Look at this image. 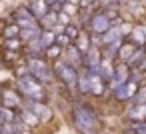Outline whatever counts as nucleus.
Wrapping results in <instances>:
<instances>
[{"label": "nucleus", "mask_w": 146, "mask_h": 134, "mask_svg": "<svg viewBox=\"0 0 146 134\" xmlns=\"http://www.w3.org/2000/svg\"><path fill=\"white\" fill-rule=\"evenodd\" d=\"M130 102H134V104H142V102H146V82L138 88V92H136V96L130 100Z\"/></svg>", "instance_id": "nucleus-29"}, {"label": "nucleus", "mask_w": 146, "mask_h": 134, "mask_svg": "<svg viewBox=\"0 0 146 134\" xmlns=\"http://www.w3.org/2000/svg\"><path fill=\"white\" fill-rule=\"evenodd\" d=\"M74 46L82 52V54H86L90 48H92V40H90V32L88 30H80V34H78V38L74 40Z\"/></svg>", "instance_id": "nucleus-21"}, {"label": "nucleus", "mask_w": 146, "mask_h": 134, "mask_svg": "<svg viewBox=\"0 0 146 134\" xmlns=\"http://www.w3.org/2000/svg\"><path fill=\"white\" fill-rule=\"evenodd\" d=\"M64 56V48H60L56 42L52 44V46H48L46 50H44V58L48 60V62H54V60H60Z\"/></svg>", "instance_id": "nucleus-23"}, {"label": "nucleus", "mask_w": 146, "mask_h": 134, "mask_svg": "<svg viewBox=\"0 0 146 134\" xmlns=\"http://www.w3.org/2000/svg\"><path fill=\"white\" fill-rule=\"evenodd\" d=\"M138 46L130 40V38H124L122 42H120V46H118V54H116V62H128L130 58H132V54H134V50H136Z\"/></svg>", "instance_id": "nucleus-14"}, {"label": "nucleus", "mask_w": 146, "mask_h": 134, "mask_svg": "<svg viewBox=\"0 0 146 134\" xmlns=\"http://www.w3.org/2000/svg\"><path fill=\"white\" fill-rule=\"evenodd\" d=\"M116 2H118V0H116Z\"/></svg>", "instance_id": "nucleus-34"}, {"label": "nucleus", "mask_w": 146, "mask_h": 134, "mask_svg": "<svg viewBox=\"0 0 146 134\" xmlns=\"http://www.w3.org/2000/svg\"><path fill=\"white\" fill-rule=\"evenodd\" d=\"M144 60H146V50H144V46H138L126 64H128V68H140L144 64Z\"/></svg>", "instance_id": "nucleus-22"}, {"label": "nucleus", "mask_w": 146, "mask_h": 134, "mask_svg": "<svg viewBox=\"0 0 146 134\" xmlns=\"http://www.w3.org/2000/svg\"><path fill=\"white\" fill-rule=\"evenodd\" d=\"M52 64V72H54V80L72 96L76 94V84H78V68H74L72 64H68L64 58L50 62Z\"/></svg>", "instance_id": "nucleus-3"}, {"label": "nucleus", "mask_w": 146, "mask_h": 134, "mask_svg": "<svg viewBox=\"0 0 146 134\" xmlns=\"http://www.w3.org/2000/svg\"><path fill=\"white\" fill-rule=\"evenodd\" d=\"M100 64H102V50H100V46H92L84 54V66L82 68L86 72H98Z\"/></svg>", "instance_id": "nucleus-11"}, {"label": "nucleus", "mask_w": 146, "mask_h": 134, "mask_svg": "<svg viewBox=\"0 0 146 134\" xmlns=\"http://www.w3.org/2000/svg\"><path fill=\"white\" fill-rule=\"evenodd\" d=\"M26 60V66H28V74H32L38 82H42L46 88H52L54 86V72H52V64L40 56V58H24Z\"/></svg>", "instance_id": "nucleus-4"}, {"label": "nucleus", "mask_w": 146, "mask_h": 134, "mask_svg": "<svg viewBox=\"0 0 146 134\" xmlns=\"http://www.w3.org/2000/svg\"><path fill=\"white\" fill-rule=\"evenodd\" d=\"M40 32H42V28H40V24H36V26H30V28H22L18 38H20L22 44H30V42L40 38Z\"/></svg>", "instance_id": "nucleus-19"}, {"label": "nucleus", "mask_w": 146, "mask_h": 134, "mask_svg": "<svg viewBox=\"0 0 146 134\" xmlns=\"http://www.w3.org/2000/svg\"><path fill=\"white\" fill-rule=\"evenodd\" d=\"M130 80V68H128V64H124V62H114V72H112V78L108 80V94L112 92V90H116L120 84H124V82H128Z\"/></svg>", "instance_id": "nucleus-8"}, {"label": "nucleus", "mask_w": 146, "mask_h": 134, "mask_svg": "<svg viewBox=\"0 0 146 134\" xmlns=\"http://www.w3.org/2000/svg\"><path fill=\"white\" fill-rule=\"evenodd\" d=\"M16 120H18V112L16 110L0 106V122L2 124H10V122H16Z\"/></svg>", "instance_id": "nucleus-24"}, {"label": "nucleus", "mask_w": 146, "mask_h": 134, "mask_svg": "<svg viewBox=\"0 0 146 134\" xmlns=\"http://www.w3.org/2000/svg\"><path fill=\"white\" fill-rule=\"evenodd\" d=\"M68 118H70L72 128L78 134H94V132L102 130V114H100V110L90 100H86L84 96L70 98Z\"/></svg>", "instance_id": "nucleus-1"}, {"label": "nucleus", "mask_w": 146, "mask_h": 134, "mask_svg": "<svg viewBox=\"0 0 146 134\" xmlns=\"http://www.w3.org/2000/svg\"><path fill=\"white\" fill-rule=\"evenodd\" d=\"M140 86H142V84H138V82H134V80H128V82L120 84L116 90H112L110 96H112V100H114L116 104H128V102L136 96V92H138Z\"/></svg>", "instance_id": "nucleus-6"}, {"label": "nucleus", "mask_w": 146, "mask_h": 134, "mask_svg": "<svg viewBox=\"0 0 146 134\" xmlns=\"http://www.w3.org/2000/svg\"><path fill=\"white\" fill-rule=\"evenodd\" d=\"M44 2H46V4H48V8H50V6H52V4L56 2V0H44Z\"/></svg>", "instance_id": "nucleus-31"}, {"label": "nucleus", "mask_w": 146, "mask_h": 134, "mask_svg": "<svg viewBox=\"0 0 146 134\" xmlns=\"http://www.w3.org/2000/svg\"><path fill=\"white\" fill-rule=\"evenodd\" d=\"M126 38H130L136 46H144L146 44V22H134Z\"/></svg>", "instance_id": "nucleus-15"}, {"label": "nucleus", "mask_w": 146, "mask_h": 134, "mask_svg": "<svg viewBox=\"0 0 146 134\" xmlns=\"http://www.w3.org/2000/svg\"><path fill=\"white\" fill-rule=\"evenodd\" d=\"M38 42H40L42 50H46L48 46H52V44L56 42V32H54V30H42V32H40Z\"/></svg>", "instance_id": "nucleus-25"}, {"label": "nucleus", "mask_w": 146, "mask_h": 134, "mask_svg": "<svg viewBox=\"0 0 146 134\" xmlns=\"http://www.w3.org/2000/svg\"><path fill=\"white\" fill-rule=\"evenodd\" d=\"M56 44H58L60 48H66V46H70V44H72V40H70L64 32H56Z\"/></svg>", "instance_id": "nucleus-30"}, {"label": "nucleus", "mask_w": 146, "mask_h": 134, "mask_svg": "<svg viewBox=\"0 0 146 134\" xmlns=\"http://www.w3.org/2000/svg\"><path fill=\"white\" fill-rule=\"evenodd\" d=\"M22 104H24V98L18 92L14 82L12 84L10 82L0 84V106H6V108H12V110H20Z\"/></svg>", "instance_id": "nucleus-5"}, {"label": "nucleus", "mask_w": 146, "mask_h": 134, "mask_svg": "<svg viewBox=\"0 0 146 134\" xmlns=\"http://www.w3.org/2000/svg\"><path fill=\"white\" fill-rule=\"evenodd\" d=\"M88 80H90V92H88V96H92V98H102V96L108 94V86H106V82L100 78L98 72H88Z\"/></svg>", "instance_id": "nucleus-12"}, {"label": "nucleus", "mask_w": 146, "mask_h": 134, "mask_svg": "<svg viewBox=\"0 0 146 134\" xmlns=\"http://www.w3.org/2000/svg\"><path fill=\"white\" fill-rule=\"evenodd\" d=\"M22 106L28 108V110H32V112L38 116L40 124H48V122H52V118H54V110H52V106H50L48 102H36V100L24 98V104H22Z\"/></svg>", "instance_id": "nucleus-7"}, {"label": "nucleus", "mask_w": 146, "mask_h": 134, "mask_svg": "<svg viewBox=\"0 0 146 134\" xmlns=\"http://www.w3.org/2000/svg\"><path fill=\"white\" fill-rule=\"evenodd\" d=\"M80 30H82V28H80V26H78V24H76V22L72 20V22H70V24H66V26H64V28H62L60 32H64V34H66V36H68V38H70V40L74 42V40L78 38Z\"/></svg>", "instance_id": "nucleus-27"}, {"label": "nucleus", "mask_w": 146, "mask_h": 134, "mask_svg": "<svg viewBox=\"0 0 146 134\" xmlns=\"http://www.w3.org/2000/svg\"><path fill=\"white\" fill-rule=\"evenodd\" d=\"M38 24H40L42 30H54V32H60V28H58V12L48 10V14H44V16L38 20Z\"/></svg>", "instance_id": "nucleus-18"}, {"label": "nucleus", "mask_w": 146, "mask_h": 134, "mask_svg": "<svg viewBox=\"0 0 146 134\" xmlns=\"http://www.w3.org/2000/svg\"><path fill=\"white\" fill-rule=\"evenodd\" d=\"M18 34H20V28L16 22H2V26H0V38L2 40L18 38Z\"/></svg>", "instance_id": "nucleus-20"}, {"label": "nucleus", "mask_w": 146, "mask_h": 134, "mask_svg": "<svg viewBox=\"0 0 146 134\" xmlns=\"http://www.w3.org/2000/svg\"><path fill=\"white\" fill-rule=\"evenodd\" d=\"M18 134H32V130H22V132H18Z\"/></svg>", "instance_id": "nucleus-32"}, {"label": "nucleus", "mask_w": 146, "mask_h": 134, "mask_svg": "<svg viewBox=\"0 0 146 134\" xmlns=\"http://www.w3.org/2000/svg\"><path fill=\"white\" fill-rule=\"evenodd\" d=\"M140 68H142V70H144V72H146V60H144V64H142V66H140Z\"/></svg>", "instance_id": "nucleus-33"}, {"label": "nucleus", "mask_w": 146, "mask_h": 134, "mask_svg": "<svg viewBox=\"0 0 146 134\" xmlns=\"http://www.w3.org/2000/svg\"><path fill=\"white\" fill-rule=\"evenodd\" d=\"M124 120L126 122H144L146 120V102H142V104H134V102L124 104Z\"/></svg>", "instance_id": "nucleus-10"}, {"label": "nucleus", "mask_w": 146, "mask_h": 134, "mask_svg": "<svg viewBox=\"0 0 146 134\" xmlns=\"http://www.w3.org/2000/svg\"><path fill=\"white\" fill-rule=\"evenodd\" d=\"M14 84H16L18 92L22 94V98L36 100V102H48V98H50L48 88L42 82H38L32 74H24L20 78H14Z\"/></svg>", "instance_id": "nucleus-2"}, {"label": "nucleus", "mask_w": 146, "mask_h": 134, "mask_svg": "<svg viewBox=\"0 0 146 134\" xmlns=\"http://www.w3.org/2000/svg\"><path fill=\"white\" fill-rule=\"evenodd\" d=\"M62 58H64L68 64H72L74 68H78V70L84 66V54L74 46V42H72L70 46H66V48H64V56H62Z\"/></svg>", "instance_id": "nucleus-13"}, {"label": "nucleus", "mask_w": 146, "mask_h": 134, "mask_svg": "<svg viewBox=\"0 0 146 134\" xmlns=\"http://www.w3.org/2000/svg\"><path fill=\"white\" fill-rule=\"evenodd\" d=\"M0 48H4V50H14V52H22V50H24V44L20 42V38H10V40H2Z\"/></svg>", "instance_id": "nucleus-26"}, {"label": "nucleus", "mask_w": 146, "mask_h": 134, "mask_svg": "<svg viewBox=\"0 0 146 134\" xmlns=\"http://www.w3.org/2000/svg\"><path fill=\"white\" fill-rule=\"evenodd\" d=\"M26 6H28V10L32 12V16L36 18V20H40L44 14H48V4L44 2V0H26Z\"/></svg>", "instance_id": "nucleus-17"}, {"label": "nucleus", "mask_w": 146, "mask_h": 134, "mask_svg": "<svg viewBox=\"0 0 146 134\" xmlns=\"http://www.w3.org/2000/svg\"><path fill=\"white\" fill-rule=\"evenodd\" d=\"M16 112H18V122H22L26 128L32 130V128H38V126H40V120H38V116H36L32 110H28V108L22 106V108L16 110Z\"/></svg>", "instance_id": "nucleus-16"}, {"label": "nucleus", "mask_w": 146, "mask_h": 134, "mask_svg": "<svg viewBox=\"0 0 146 134\" xmlns=\"http://www.w3.org/2000/svg\"><path fill=\"white\" fill-rule=\"evenodd\" d=\"M110 20H108V16L102 12V10H96L92 16H90V22H88V32L90 34H98V36H102L108 28H110Z\"/></svg>", "instance_id": "nucleus-9"}, {"label": "nucleus", "mask_w": 146, "mask_h": 134, "mask_svg": "<svg viewBox=\"0 0 146 134\" xmlns=\"http://www.w3.org/2000/svg\"><path fill=\"white\" fill-rule=\"evenodd\" d=\"M60 12H64L66 16H70L72 20L78 16V12H80V8H78V4H72V2H68V0H64V6H62V10Z\"/></svg>", "instance_id": "nucleus-28"}]
</instances>
